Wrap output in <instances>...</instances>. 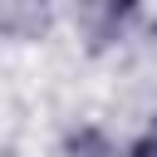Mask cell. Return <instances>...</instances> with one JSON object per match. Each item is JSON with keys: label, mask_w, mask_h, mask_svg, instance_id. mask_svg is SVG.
Returning a JSON list of instances; mask_svg holds the SVG:
<instances>
[{"label": "cell", "mask_w": 157, "mask_h": 157, "mask_svg": "<svg viewBox=\"0 0 157 157\" xmlns=\"http://www.w3.org/2000/svg\"><path fill=\"white\" fill-rule=\"evenodd\" d=\"M147 15V0H78L74 5V25H78V39L93 49V54H108L118 49Z\"/></svg>", "instance_id": "cell-1"}, {"label": "cell", "mask_w": 157, "mask_h": 157, "mask_svg": "<svg viewBox=\"0 0 157 157\" xmlns=\"http://www.w3.org/2000/svg\"><path fill=\"white\" fill-rule=\"evenodd\" d=\"M59 157H118V142L98 118H74L59 137Z\"/></svg>", "instance_id": "cell-2"}, {"label": "cell", "mask_w": 157, "mask_h": 157, "mask_svg": "<svg viewBox=\"0 0 157 157\" xmlns=\"http://www.w3.org/2000/svg\"><path fill=\"white\" fill-rule=\"evenodd\" d=\"M118 157H157V113H147V118L128 132V142L118 147Z\"/></svg>", "instance_id": "cell-3"}]
</instances>
